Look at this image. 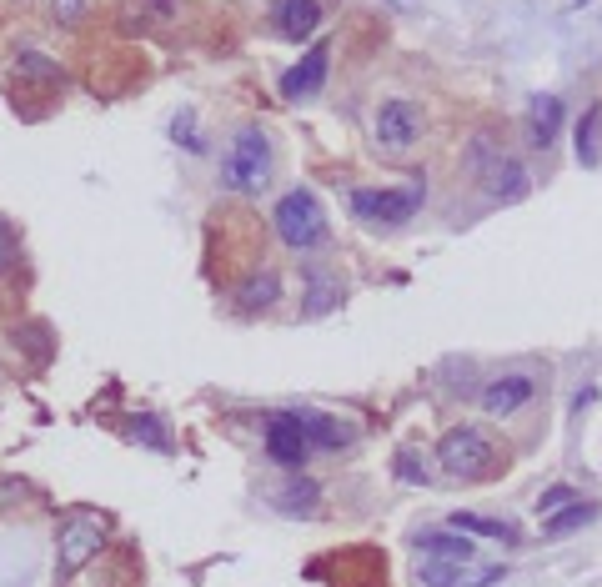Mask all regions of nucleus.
Returning <instances> with one entry per match:
<instances>
[{
    "label": "nucleus",
    "instance_id": "obj_1",
    "mask_svg": "<svg viewBox=\"0 0 602 587\" xmlns=\"http://www.w3.org/2000/svg\"><path fill=\"white\" fill-rule=\"evenodd\" d=\"M437 467H442L447 477H457V482H487V477L502 472V452H497V442H492L482 427L457 422V427H447L442 442H437Z\"/></svg>",
    "mask_w": 602,
    "mask_h": 587
},
{
    "label": "nucleus",
    "instance_id": "obj_2",
    "mask_svg": "<svg viewBox=\"0 0 602 587\" xmlns=\"http://www.w3.org/2000/svg\"><path fill=\"white\" fill-rule=\"evenodd\" d=\"M271 226H276V241H281L286 251H301V256H307V251H322V246L332 241L327 211H322L317 191H307V186H296V191H286V196L276 201Z\"/></svg>",
    "mask_w": 602,
    "mask_h": 587
},
{
    "label": "nucleus",
    "instance_id": "obj_3",
    "mask_svg": "<svg viewBox=\"0 0 602 587\" xmlns=\"http://www.w3.org/2000/svg\"><path fill=\"white\" fill-rule=\"evenodd\" d=\"M271 171H276V156H271V136L261 126H241L221 156V181L226 191L236 196H251V191H266L271 186Z\"/></svg>",
    "mask_w": 602,
    "mask_h": 587
},
{
    "label": "nucleus",
    "instance_id": "obj_4",
    "mask_svg": "<svg viewBox=\"0 0 602 587\" xmlns=\"http://www.w3.org/2000/svg\"><path fill=\"white\" fill-rule=\"evenodd\" d=\"M427 201V186L422 181H407V186H357L352 191V211L367 221V226H407Z\"/></svg>",
    "mask_w": 602,
    "mask_h": 587
},
{
    "label": "nucleus",
    "instance_id": "obj_5",
    "mask_svg": "<svg viewBox=\"0 0 602 587\" xmlns=\"http://www.w3.org/2000/svg\"><path fill=\"white\" fill-rule=\"evenodd\" d=\"M106 547V522L96 512H71L56 532V577H76Z\"/></svg>",
    "mask_w": 602,
    "mask_h": 587
},
{
    "label": "nucleus",
    "instance_id": "obj_6",
    "mask_svg": "<svg viewBox=\"0 0 602 587\" xmlns=\"http://www.w3.org/2000/svg\"><path fill=\"white\" fill-rule=\"evenodd\" d=\"M422 106L417 101H407V96H392V101H382L377 106V121H372V131H377V146L387 151V156H407L417 141H422Z\"/></svg>",
    "mask_w": 602,
    "mask_h": 587
},
{
    "label": "nucleus",
    "instance_id": "obj_7",
    "mask_svg": "<svg viewBox=\"0 0 602 587\" xmlns=\"http://www.w3.org/2000/svg\"><path fill=\"white\" fill-rule=\"evenodd\" d=\"M261 447H266V457H271L276 467H286V472H301V467H307V457H312V442L301 437L296 412H276V417H266Z\"/></svg>",
    "mask_w": 602,
    "mask_h": 587
},
{
    "label": "nucleus",
    "instance_id": "obj_8",
    "mask_svg": "<svg viewBox=\"0 0 602 587\" xmlns=\"http://www.w3.org/2000/svg\"><path fill=\"white\" fill-rule=\"evenodd\" d=\"M327 71H332V41H317L307 56H301V61L281 76V96H286V101L317 96V91L327 86Z\"/></svg>",
    "mask_w": 602,
    "mask_h": 587
},
{
    "label": "nucleus",
    "instance_id": "obj_9",
    "mask_svg": "<svg viewBox=\"0 0 602 587\" xmlns=\"http://www.w3.org/2000/svg\"><path fill=\"white\" fill-rule=\"evenodd\" d=\"M532 397H537V377H532V372H507V377H492V382L482 387V412H487V417H512V412H522Z\"/></svg>",
    "mask_w": 602,
    "mask_h": 587
},
{
    "label": "nucleus",
    "instance_id": "obj_10",
    "mask_svg": "<svg viewBox=\"0 0 602 587\" xmlns=\"http://www.w3.org/2000/svg\"><path fill=\"white\" fill-rule=\"evenodd\" d=\"M271 26L286 41H307L322 31V0H276L271 6Z\"/></svg>",
    "mask_w": 602,
    "mask_h": 587
},
{
    "label": "nucleus",
    "instance_id": "obj_11",
    "mask_svg": "<svg viewBox=\"0 0 602 587\" xmlns=\"http://www.w3.org/2000/svg\"><path fill=\"white\" fill-rule=\"evenodd\" d=\"M276 297H281V276H276V266H251L241 281H236V291H231V302L241 307V312H266V307H276Z\"/></svg>",
    "mask_w": 602,
    "mask_h": 587
},
{
    "label": "nucleus",
    "instance_id": "obj_12",
    "mask_svg": "<svg viewBox=\"0 0 602 587\" xmlns=\"http://www.w3.org/2000/svg\"><path fill=\"white\" fill-rule=\"evenodd\" d=\"M296 422H301V437H307L312 447H322V452H342L357 432H352V422H342V417H322V412H296Z\"/></svg>",
    "mask_w": 602,
    "mask_h": 587
},
{
    "label": "nucleus",
    "instance_id": "obj_13",
    "mask_svg": "<svg viewBox=\"0 0 602 587\" xmlns=\"http://www.w3.org/2000/svg\"><path fill=\"white\" fill-rule=\"evenodd\" d=\"M562 131V101L557 96H537L532 111H527V146L532 151H547Z\"/></svg>",
    "mask_w": 602,
    "mask_h": 587
},
{
    "label": "nucleus",
    "instance_id": "obj_14",
    "mask_svg": "<svg viewBox=\"0 0 602 587\" xmlns=\"http://www.w3.org/2000/svg\"><path fill=\"white\" fill-rule=\"evenodd\" d=\"M482 186H487V196H492V201H522V196H527V186H532V176H527V166H522V161L502 156V161L482 176Z\"/></svg>",
    "mask_w": 602,
    "mask_h": 587
},
{
    "label": "nucleus",
    "instance_id": "obj_15",
    "mask_svg": "<svg viewBox=\"0 0 602 587\" xmlns=\"http://www.w3.org/2000/svg\"><path fill=\"white\" fill-rule=\"evenodd\" d=\"M342 276H332L327 266H307V297H301V307H307L312 317H322V312H332V307H342Z\"/></svg>",
    "mask_w": 602,
    "mask_h": 587
},
{
    "label": "nucleus",
    "instance_id": "obj_16",
    "mask_svg": "<svg viewBox=\"0 0 602 587\" xmlns=\"http://www.w3.org/2000/svg\"><path fill=\"white\" fill-rule=\"evenodd\" d=\"M276 507L286 512V517H312L317 507H322V487L312 482V477H301V472H291V482L276 492Z\"/></svg>",
    "mask_w": 602,
    "mask_h": 587
},
{
    "label": "nucleus",
    "instance_id": "obj_17",
    "mask_svg": "<svg viewBox=\"0 0 602 587\" xmlns=\"http://www.w3.org/2000/svg\"><path fill=\"white\" fill-rule=\"evenodd\" d=\"M417 552L422 557H452V562H472L477 557V542L467 532H422L417 537Z\"/></svg>",
    "mask_w": 602,
    "mask_h": 587
},
{
    "label": "nucleus",
    "instance_id": "obj_18",
    "mask_svg": "<svg viewBox=\"0 0 602 587\" xmlns=\"http://www.w3.org/2000/svg\"><path fill=\"white\" fill-rule=\"evenodd\" d=\"M592 517H597V502H582V497H577V502H567V507L547 512V517H542V532H547V537H567V532L587 527Z\"/></svg>",
    "mask_w": 602,
    "mask_h": 587
},
{
    "label": "nucleus",
    "instance_id": "obj_19",
    "mask_svg": "<svg viewBox=\"0 0 602 587\" xmlns=\"http://www.w3.org/2000/svg\"><path fill=\"white\" fill-rule=\"evenodd\" d=\"M452 532H467V537H497V542H507V547H517V527L512 522H492V517H472V512H452V522H447Z\"/></svg>",
    "mask_w": 602,
    "mask_h": 587
},
{
    "label": "nucleus",
    "instance_id": "obj_20",
    "mask_svg": "<svg viewBox=\"0 0 602 587\" xmlns=\"http://www.w3.org/2000/svg\"><path fill=\"white\" fill-rule=\"evenodd\" d=\"M462 572H467V562H452V557H422V567H417L422 587H462Z\"/></svg>",
    "mask_w": 602,
    "mask_h": 587
},
{
    "label": "nucleus",
    "instance_id": "obj_21",
    "mask_svg": "<svg viewBox=\"0 0 602 587\" xmlns=\"http://www.w3.org/2000/svg\"><path fill=\"white\" fill-rule=\"evenodd\" d=\"M397 482H422V487H432L437 482V472H432V462H427V452H417V447H402L397 452Z\"/></svg>",
    "mask_w": 602,
    "mask_h": 587
},
{
    "label": "nucleus",
    "instance_id": "obj_22",
    "mask_svg": "<svg viewBox=\"0 0 602 587\" xmlns=\"http://www.w3.org/2000/svg\"><path fill=\"white\" fill-rule=\"evenodd\" d=\"M597 121H602L597 106H587L582 121H577V136H572V141H577V161H582V166H597Z\"/></svg>",
    "mask_w": 602,
    "mask_h": 587
},
{
    "label": "nucleus",
    "instance_id": "obj_23",
    "mask_svg": "<svg viewBox=\"0 0 602 587\" xmlns=\"http://www.w3.org/2000/svg\"><path fill=\"white\" fill-rule=\"evenodd\" d=\"M497 161H502V146L492 141V131H477V141H472V151H467V171L482 181V176H487Z\"/></svg>",
    "mask_w": 602,
    "mask_h": 587
},
{
    "label": "nucleus",
    "instance_id": "obj_24",
    "mask_svg": "<svg viewBox=\"0 0 602 587\" xmlns=\"http://www.w3.org/2000/svg\"><path fill=\"white\" fill-rule=\"evenodd\" d=\"M21 76L36 81V86H56V81H61V66H56L51 56H41V51H21Z\"/></svg>",
    "mask_w": 602,
    "mask_h": 587
},
{
    "label": "nucleus",
    "instance_id": "obj_25",
    "mask_svg": "<svg viewBox=\"0 0 602 587\" xmlns=\"http://www.w3.org/2000/svg\"><path fill=\"white\" fill-rule=\"evenodd\" d=\"M21 261V241H16V226L11 221H0V276H11Z\"/></svg>",
    "mask_w": 602,
    "mask_h": 587
},
{
    "label": "nucleus",
    "instance_id": "obj_26",
    "mask_svg": "<svg viewBox=\"0 0 602 587\" xmlns=\"http://www.w3.org/2000/svg\"><path fill=\"white\" fill-rule=\"evenodd\" d=\"M46 11L56 26H81L86 21V0H46Z\"/></svg>",
    "mask_w": 602,
    "mask_h": 587
},
{
    "label": "nucleus",
    "instance_id": "obj_27",
    "mask_svg": "<svg viewBox=\"0 0 602 587\" xmlns=\"http://www.w3.org/2000/svg\"><path fill=\"white\" fill-rule=\"evenodd\" d=\"M171 136H176L186 151H206V141L196 136V111H181V116L171 121Z\"/></svg>",
    "mask_w": 602,
    "mask_h": 587
},
{
    "label": "nucleus",
    "instance_id": "obj_28",
    "mask_svg": "<svg viewBox=\"0 0 602 587\" xmlns=\"http://www.w3.org/2000/svg\"><path fill=\"white\" fill-rule=\"evenodd\" d=\"M567 502H577V492H572L567 482H552V487H547V492L537 497V512L547 517V512H557V507H567Z\"/></svg>",
    "mask_w": 602,
    "mask_h": 587
},
{
    "label": "nucleus",
    "instance_id": "obj_29",
    "mask_svg": "<svg viewBox=\"0 0 602 587\" xmlns=\"http://www.w3.org/2000/svg\"><path fill=\"white\" fill-rule=\"evenodd\" d=\"M502 577H507V567H502V562H492V567H482V572L472 577V587H492V582H502Z\"/></svg>",
    "mask_w": 602,
    "mask_h": 587
},
{
    "label": "nucleus",
    "instance_id": "obj_30",
    "mask_svg": "<svg viewBox=\"0 0 602 587\" xmlns=\"http://www.w3.org/2000/svg\"><path fill=\"white\" fill-rule=\"evenodd\" d=\"M392 6H417V0H392Z\"/></svg>",
    "mask_w": 602,
    "mask_h": 587
}]
</instances>
